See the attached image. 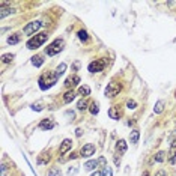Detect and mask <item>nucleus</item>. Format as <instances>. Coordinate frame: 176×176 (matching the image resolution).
<instances>
[{
  "label": "nucleus",
  "instance_id": "nucleus-31",
  "mask_svg": "<svg viewBox=\"0 0 176 176\" xmlns=\"http://www.w3.org/2000/svg\"><path fill=\"white\" fill-rule=\"evenodd\" d=\"M48 160H50V157H48V153H47L45 157H42V158H39V160H38V164H45Z\"/></svg>",
  "mask_w": 176,
  "mask_h": 176
},
{
  "label": "nucleus",
  "instance_id": "nucleus-23",
  "mask_svg": "<svg viewBox=\"0 0 176 176\" xmlns=\"http://www.w3.org/2000/svg\"><path fill=\"white\" fill-rule=\"evenodd\" d=\"M101 176H113V170H111V167H103V170H101Z\"/></svg>",
  "mask_w": 176,
  "mask_h": 176
},
{
  "label": "nucleus",
  "instance_id": "nucleus-32",
  "mask_svg": "<svg viewBox=\"0 0 176 176\" xmlns=\"http://www.w3.org/2000/svg\"><path fill=\"white\" fill-rule=\"evenodd\" d=\"M32 108H33V110H36V111H42V108H44V107L41 106V104H36V106H33Z\"/></svg>",
  "mask_w": 176,
  "mask_h": 176
},
{
  "label": "nucleus",
  "instance_id": "nucleus-11",
  "mask_svg": "<svg viewBox=\"0 0 176 176\" xmlns=\"http://www.w3.org/2000/svg\"><path fill=\"white\" fill-rule=\"evenodd\" d=\"M169 155H170V163L175 164L176 163V140H173V143L170 145V152H169Z\"/></svg>",
  "mask_w": 176,
  "mask_h": 176
},
{
  "label": "nucleus",
  "instance_id": "nucleus-14",
  "mask_svg": "<svg viewBox=\"0 0 176 176\" xmlns=\"http://www.w3.org/2000/svg\"><path fill=\"white\" fill-rule=\"evenodd\" d=\"M108 116H110V119L117 120V119L120 117V113H119V110H117L116 107H110V108H108Z\"/></svg>",
  "mask_w": 176,
  "mask_h": 176
},
{
  "label": "nucleus",
  "instance_id": "nucleus-6",
  "mask_svg": "<svg viewBox=\"0 0 176 176\" xmlns=\"http://www.w3.org/2000/svg\"><path fill=\"white\" fill-rule=\"evenodd\" d=\"M104 66H106V60H103V59H95L94 62L89 63L87 69H89V72H101V71L104 69Z\"/></svg>",
  "mask_w": 176,
  "mask_h": 176
},
{
  "label": "nucleus",
  "instance_id": "nucleus-29",
  "mask_svg": "<svg viewBox=\"0 0 176 176\" xmlns=\"http://www.w3.org/2000/svg\"><path fill=\"white\" fill-rule=\"evenodd\" d=\"M164 152H158L157 155H155V161L157 163H161V161H164Z\"/></svg>",
  "mask_w": 176,
  "mask_h": 176
},
{
  "label": "nucleus",
  "instance_id": "nucleus-16",
  "mask_svg": "<svg viewBox=\"0 0 176 176\" xmlns=\"http://www.w3.org/2000/svg\"><path fill=\"white\" fill-rule=\"evenodd\" d=\"M77 95H80V96H87V95H90V87L86 86V84H84V86H80Z\"/></svg>",
  "mask_w": 176,
  "mask_h": 176
},
{
  "label": "nucleus",
  "instance_id": "nucleus-24",
  "mask_svg": "<svg viewBox=\"0 0 176 176\" xmlns=\"http://www.w3.org/2000/svg\"><path fill=\"white\" fill-rule=\"evenodd\" d=\"M14 12H15V9H12V8H9V9H8V8H3V9H2V12H0V18H5L6 15L14 14Z\"/></svg>",
  "mask_w": 176,
  "mask_h": 176
},
{
  "label": "nucleus",
  "instance_id": "nucleus-33",
  "mask_svg": "<svg viewBox=\"0 0 176 176\" xmlns=\"http://www.w3.org/2000/svg\"><path fill=\"white\" fill-rule=\"evenodd\" d=\"M98 164H103V166H104V167H106V166H107V163H106V158H104V157H101V158L98 160Z\"/></svg>",
  "mask_w": 176,
  "mask_h": 176
},
{
  "label": "nucleus",
  "instance_id": "nucleus-10",
  "mask_svg": "<svg viewBox=\"0 0 176 176\" xmlns=\"http://www.w3.org/2000/svg\"><path fill=\"white\" fill-rule=\"evenodd\" d=\"M80 83V77L78 75H72V77H68L65 80V87H74Z\"/></svg>",
  "mask_w": 176,
  "mask_h": 176
},
{
  "label": "nucleus",
  "instance_id": "nucleus-25",
  "mask_svg": "<svg viewBox=\"0 0 176 176\" xmlns=\"http://www.w3.org/2000/svg\"><path fill=\"white\" fill-rule=\"evenodd\" d=\"M78 38H80V41H83V42H87L89 41V35H87L86 30H80L78 32Z\"/></svg>",
  "mask_w": 176,
  "mask_h": 176
},
{
  "label": "nucleus",
  "instance_id": "nucleus-34",
  "mask_svg": "<svg viewBox=\"0 0 176 176\" xmlns=\"http://www.w3.org/2000/svg\"><path fill=\"white\" fill-rule=\"evenodd\" d=\"M155 176H167V175H166V172H164V170H158V172H157V175H155Z\"/></svg>",
  "mask_w": 176,
  "mask_h": 176
},
{
  "label": "nucleus",
  "instance_id": "nucleus-35",
  "mask_svg": "<svg viewBox=\"0 0 176 176\" xmlns=\"http://www.w3.org/2000/svg\"><path fill=\"white\" fill-rule=\"evenodd\" d=\"M5 175H6V166L2 164V176H5Z\"/></svg>",
  "mask_w": 176,
  "mask_h": 176
},
{
  "label": "nucleus",
  "instance_id": "nucleus-12",
  "mask_svg": "<svg viewBox=\"0 0 176 176\" xmlns=\"http://www.w3.org/2000/svg\"><path fill=\"white\" fill-rule=\"evenodd\" d=\"M139 139H140V131L139 129H132L131 134H129V141L136 145V143H139Z\"/></svg>",
  "mask_w": 176,
  "mask_h": 176
},
{
  "label": "nucleus",
  "instance_id": "nucleus-9",
  "mask_svg": "<svg viewBox=\"0 0 176 176\" xmlns=\"http://www.w3.org/2000/svg\"><path fill=\"white\" fill-rule=\"evenodd\" d=\"M71 148H72V141H71L69 139H65V140L62 141L60 148H59V153H60V155H65L68 151H71Z\"/></svg>",
  "mask_w": 176,
  "mask_h": 176
},
{
  "label": "nucleus",
  "instance_id": "nucleus-28",
  "mask_svg": "<svg viewBox=\"0 0 176 176\" xmlns=\"http://www.w3.org/2000/svg\"><path fill=\"white\" fill-rule=\"evenodd\" d=\"M12 59H14V54H3L2 56L3 63H9V62H12Z\"/></svg>",
  "mask_w": 176,
  "mask_h": 176
},
{
  "label": "nucleus",
  "instance_id": "nucleus-1",
  "mask_svg": "<svg viewBox=\"0 0 176 176\" xmlns=\"http://www.w3.org/2000/svg\"><path fill=\"white\" fill-rule=\"evenodd\" d=\"M59 80V75L56 71H48L45 72L44 75H41L39 77V87H41V90H47L50 89L51 86H54Z\"/></svg>",
  "mask_w": 176,
  "mask_h": 176
},
{
  "label": "nucleus",
  "instance_id": "nucleus-7",
  "mask_svg": "<svg viewBox=\"0 0 176 176\" xmlns=\"http://www.w3.org/2000/svg\"><path fill=\"white\" fill-rule=\"evenodd\" d=\"M94 153H95V145H92V143L84 145L82 149H80V157H83V158H89Z\"/></svg>",
  "mask_w": 176,
  "mask_h": 176
},
{
  "label": "nucleus",
  "instance_id": "nucleus-36",
  "mask_svg": "<svg viewBox=\"0 0 176 176\" xmlns=\"http://www.w3.org/2000/svg\"><path fill=\"white\" fill-rule=\"evenodd\" d=\"M75 134H77V137H82V134H83V132H82V129H80V128H77V129H75Z\"/></svg>",
  "mask_w": 176,
  "mask_h": 176
},
{
  "label": "nucleus",
  "instance_id": "nucleus-13",
  "mask_svg": "<svg viewBox=\"0 0 176 176\" xmlns=\"http://www.w3.org/2000/svg\"><path fill=\"white\" fill-rule=\"evenodd\" d=\"M127 149H128V146H127V141L125 140H119L116 145V151L119 153H125L127 152Z\"/></svg>",
  "mask_w": 176,
  "mask_h": 176
},
{
  "label": "nucleus",
  "instance_id": "nucleus-4",
  "mask_svg": "<svg viewBox=\"0 0 176 176\" xmlns=\"http://www.w3.org/2000/svg\"><path fill=\"white\" fill-rule=\"evenodd\" d=\"M41 27H42V23H41V21H32V23H29V24L24 26L23 32L26 33V35L32 36V35H35V32H38Z\"/></svg>",
  "mask_w": 176,
  "mask_h": 176
},
{
  "label": "nucleus",
  "instance_id": "nucleus-8",
  "mask_svg": "<svg viewBox=\"0 0 176 176\" xmlns=\"http://www.w3.org/2000/svg\"><path fill=\"white\" fill-rule=\"evenodd\" d=\"M39 129H44V131H50V129H53L56 127V122H53L51 119H42L41 122H39Z\"/></svg>",
  "mask_w": 176,
  "mask_h": 176
},
{
  "label": "nucleus",
  "instance_id": "nucleus-2",
  "mask_svg": "<svg viewBox=\"0 0 176 176\" xmlns=\"http://www.w3.org/2000/svg\"><path fill=\"white\" fill-rule=\"evenodd\" d=\"M48 39V35L47 33H38V35L35 36H32L29 41H27V48L29 50H36V48H39V47H42L44 44H45V41Z\"/></svg>",
  "mask_w": 176,
  "mask_h": 176
},
{
  "label": "nucleus",
  "instance_id": "nucleus-20",
  "mask_svg": "<svg viewBox=\"0 0 176 176\" xmlns=\"http://www.w3.org/2000/svg\"><path fill=\"white\" fill-rule=\"evenodd\" d=\"M96 166H98V161H95V160H90V161H87V163L83 166V167H84L86 170H94Z\"/></svg>",
  "mask_w": 176,
  "mask_h": 176
},
{
  "label": "nucleus",
  "instance_id": "nucleus-18",
  "mask_svg": "<svg viewBox=\"0 0 176 176\" xmlns=\"http://www.w3.org/2000/svg\"><path fill=\"white\" fill-rule=\"evenodd\" d=\"M42 63H44V59L41 57V56H35V57H32V65H33V66L39 68V66H42Z\"/></svg>",
  "mask_w": 176,
  "mask_h": 176
},
{
  "label": "nucleus",
  "instance_id": "nucleus-21",
  "mask_svg": "<svg viewBox=\"0 0 176 176\" xmlns=\"http://www.w3.org/2000/svg\"><path fill=\"white\" fill-rule=\"evenodd\" d=\"M89 111L92 113V115H98V111H99V106H98V103H90V107H89Z\"/></svg>",
  "mask_w": 176,
  "mask_h": 176
},
{
  "label": "nucleus",
  "instance_id": "nucleus-27",
  "mask_svg": "<svg viewBox=\"0 0 176 176\" xmlns=\"http://www.w3.org/2000/svg\"><path fill=\"white\" fill-rule=\"evenodd\" d=\"M77 108H78L80 111H84V110L87 108V103H86L84 99H82V101H78V104H77Z\"/></svg>",
  "mask_w": 176,
  "mask_h": 176
},
{
  "label": "nucleus",
  "instance_id": "nucleus-37",
  "mask_svg": "<svg viewBox=\"0 0 176 176\" xmlns=\"http://www.w3.org/2000/svg\"><path fill=\"white\" fill-rule=\"evenodd\" d=\"M90 176H101V172H95V173H92Z\"/></svg>",
  "mask_w": 176,
  "mask_h": 176
},
{
  "label": "nucleus",
  "instance_id": "nucleus-17",
  "mask_svg": "<svg viewBox=\"0 0 176 176\" xmlns=\"http://www.w3.org/2000/svg\"><path fill=\"white\" fill-rule=\"evenodd\" d=\"M18 42H20V33L11 35L8 38V44H9V45H15V44H18Z\"/></svg>",
  "mask_w": 176,
  "mask_h": 176
},
{
  "label": "nucleus",
  "instance_id": "nucleus-22",
  "mask_svg": "<svg viewBox=\"0 0 176 176\" xmlns=\"http://www.w3.org/2000/svg\"><path fill=\"white\" fill-rule=\"evenodd\" d=\"M48 176H62V172H60L59 167H51L48 170Z\"/></svg>",
  "mask_w": 176,
  "mask_h": 176
},
{
  "label": "nucleus",
  "instance_id": "nucleus-26",
  "mask_svg": "<svg viewBox=\"0 0 176 176\" xmlns=\"http://www.w3.org/2000/svg\"><path fill=\"white\" fill-rule=\"evenodd\" d=\"M65 71H66V63H60V65L57 66V69H56V72H57V75L60 77Z\"/></svg>",
  "mask_w": 176,
  "mask_h": 176
},
{
  "label": "nucleus",
  "instance_id": "nucleus-19",
  "mask_svg": "<svg viewBox=\"0 0 176 176\" xmlns=\"http://www.w3.org/2000/svg\"><path fill=\"white\" fill-rule=\"evenodd\" d=\"M74 98H75V94H74L72 90H69V92H66V94L63 95V101H65L66 104H69L71 101H74Z\"/></svg>",
  "mask_w": 176,
  "mask_h": 176
},
{
  "label": "nucleus",
  "instance_id": "nucleus-3",
  "mask_svg": "<svg viewBox=\"0 0 176 176\" xmlns=\"http://www.w3.org/2000/svg\"><path fill=\"white\" fill-rule=\"evenodd\" d=\"M63 45H65V42H63V39H54L50 45H47V48H45V54L47 56H56V54H59L62 50H63Z\"/></svg>",
  "mask_w": 176,
  "mask_h": 176
},
{
  "label": "nucleus",
  "instance_id": "nucleus-5",
  "mask_svg": "<svg viewBox=\"0 0 176 176\" xmlns=\"http://www.w3.org/2000/svg\"><path fill=\"white\" fill-rule=\"evenodd\" d=\"M119 92H120V84H119V83L110 82L108 84H107V87H106V96H108V98H113V96H116Z\"/></svg>",
  "mask_w": 176,
  "mask_h": 176
},
{
  "label": "nucleus",
  "instance_id": "nucleus-30",
  "mask_svg": "<svg viewBox=\"0 0 176 176\" xmlns=\"http://www.w3.org/2000/svg\"><path fill=\"white\" fill-rule=\"evenodd\" d=\"M127 107H128L129 110H134V108L137 107V103H136V101H132V99H129L128 103H127Z\"/></svg>",
  "mask_w": 176,
  "mask_h": 176
},
{
  "label": "nucleus",
  "instance_id": "nucleus-38",
  "mask_svg": "<svg viewBox=\"0 0 176 176\" xmlns=\"http://www.w3.org/2000/svg\"><path fill=\"white\" fill-rule=\"evenodd\" d=\"M141 176H149V172H145V173H143Z\"/></svg>",
  "mask_w": 176,
  "mask_h": 176
},
{
  "label": "nucleus",
  "instance_id": "nucleus-15",
  "mask_svg": "<svg viewBox=\"0 0 176 176\" xmlns=\"http://www.w3.org/2000/svg\"><path fill=\"white\" fill-rule=\"evenodd\" d=\"M164 106H166V103L163 101V99H160L157 104H155V107H153V111L157 113V115H160V113H163L164 111Z\"/></svg>",
  "mask_w": 176,
  "mask_h": 176
}]
</instances>
